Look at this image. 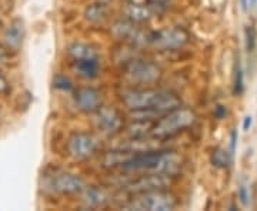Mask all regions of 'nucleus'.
I'll use <instances>...</instances> for the list:
<instances>
[{
  "mask_svg": "<svg viewBox=\"0 0 257 211\" xmlns=\"http://www.w3.org/2000/svg\"><path fill=\"white\" fill-rule=\"evenodd\" d=\"M25 25H23V20L22 19H13L10 22V25L5 30V35H3V42H5V46L8 47V50H13V52H18L19 49L23 45V40H25Z\"/></svg>",
  "mask_w": 257,
  "mask_h": 211,
  "instance_id": "nucleus-13",
  "label": "nucleus"
},
{
  "mask_svg": "<svg viewBox=\"0 0 257 211\" xmlns=\"http://www.w3.org/2000/svg\"><path fill=\"white\" fill-rule=\"evenodd\" d=\"M53 86L59 90H64V92H70L73 89V83L70 82L67 77L64 76H56L53 80Z\"/></svg>",
  "mask_w": 257,
  "mask_h": 211,
  "instance_id": "nucleus-23",
  "label": "nucleus"
},
{
  "mask_svg": "<svg viewBox=\"0 0 257 211\" xmlns=\"http://www.w3.org/2000/svg\"><path fill=\"white\" fill-rule=\"evenodd\" d=\"M248 5H250L251 8H254L257 5V0H248Z\"/></svg>",
  "mask_w": 257,
  "mask_h": 211,
  "instance_id": "nucleus-30",
  "label": "nucleus"
},
{
  "mask_svg": "<svg viewBox=\"0 0 257 211\" xmlns=\"http://www.w3.org/2000/svg\"><path fill=\"white\" fill-rule=\"evenodd\" d=\"M189 35L187 32L180 28L163 29L147 33V45L155 47L159 52H169L177 50L187 45Z\"/></svg>",
  "mask_w": 257,
  "mask_h": 211,
  "instance_id": "nucleus-5",
  "label": "nucleus"
},
{
  "mask_svg": "<svg viewBox=\"0 0 257 211\" xmlns=\"http://www.w3.org/2000/svg\"><path fill=\"white\" fill-rule=\"evenodd\" d=\"M69 56L73 59L74 62L77 60H84V59H99L97 57V52L89 45L84 43H73L67 49Z\"/></svg>",
  "mask_w": 257,
  "mask_h": 211,
  "instance_id": "nucleus-18",
  "label": "nucleus"
},
{
  "mask_svg": "<svg viewBox=\"0 0 257 211\" xmlns=\"http://www.w3.org/2000/svg\"><path fill=\"white\" fill-rule=\"evenodd\" d=\"M0 28H2V20H0Z\"/></svg>",
  "mask_w": 257,
  "mask_h": 211,
  "instance_id": "nucleus-32",
  "label": "nucleus"
},
{
  "mask_svg": "<svg viewBox=\"0 0 257 211\" xmlns=\"http://www.w3.org/2000/svg\"><path fill=\"white\" fill-rule=\"evenodd\" d=\"M124 15H126V19L133 23H145V22H149L156 13H155V10H152L147 6H143V5L127 3V6L124 8Z\"/></svg>",
  "mask_w": 257,
  "mask_h": 211,
  "instance_id": "nucleus-14",
  "label": "nucleus"
},
{
  "mask_svg": "<svg viewBox=\"0 0 257 211\" xmlns=\"http://www.w3.org/2000/svg\"><path fill=\"white\" fill-rule=\"evenodd\" d=\"M240 3H241V8H243V10H247L248 0H240Z\"/></svg>",
  "mask_w": 257,
  "mask_h": 211,
  "instance_id": "nucleus-29",
  "label": "nucleus"
},
{
  "mask_svg": "<svg viewBox=\"0 0 257 211\" xmlns=\"http://www.w3.org/2000/svg\"><path fill=\"white\" fill-rule=\"evenodd\" d=\"M120 99L128 110L153 111L159 116L182 106L176 93L159 89H130L121 93Z\"/></svg>",
  "mask_w": 257,
  "mask_h": 211,
  "instance_id": "nucleus-2",
  "label": "nucleus"
},
{
  "mask_svg": "<svg viewBox=\"0 0 257 211\" xmlns=\"http://www.w3.org/2000/svg\"><path fill=\"white\" fill-rule=\"evenodd\" d=\"M244 39H246V49L251 52L256 47L257 42V32L254 26H246L244 29Z\"/></svg>",
  "mask_w": 257,
  "mask_h": 211,
  "instance_id": "nucleus-22",
  "label": "nucleus"
},
{
  "mask_svg": "<svg viewBox=\"0 0 257 211\" xmlns=\"http://www.w3.org/2000/svg\"><path fill=\"white\" fill-rule=\"evenodd\" d=\"M94 114V123L101 133L114 136L123 130V117L114 107L101 106Z\"/></svg>",
  "mask_w": 257,
  "mask_h": 211,
  "instance_id": "nucleus-10",
  "label": "nucleus"
},
{
  "mask_svg": "<svg viewBox=\"0 0 257 211\" xmlns=\"http://www.w3.org/2000/svg\"><path fill=\"white\" fill-rule=\"evenodd\" d=\"M8 90H9V82L5 74L0 73V94H5Z\"/></svg>",
  "mask_w": 257,
  "mask_h": 211,
  "instance_id": "nucleus-26",
  "label": "nucleus"
},
{
  "mask_svg": "<svg viewBox=\"0 0 257 211\" xmlns=\"http://www.w3.org/2000/svg\"><path fill=\"white\" fill-rule=\"evenodd\" d=\"M251 124H253V117L251 116H246L244 121H243V130L248 131V130L251 129Z\"/></svg>",
  "mask_w": 257,
  "mask_h": 211,
  "instance_id": "nucleus-28",
  "label": "nucleus"
},
{
  "mask_svg": "<svg viewBox=\"0 0 257 211\" xmlns=\"http://www.w3.org/2000/svg\"><path fill=\"white\" fill-rule=\"evenodd\" d=\"M233 92L234 94H241L244 92V80H243V70L240 62L237 60L236 63V69H234V83H233Z\"/></svg>",
  "mask_w": 257,
  "mask_h": 211,
  "instance_id": "nucleus-21",
  "label": "nucleus"
},
{
  "mask_svg": "<svg viewBox=\"0 0 257 211\" xmlns=\"http://www.w3.org/2000/svg\"><path fill=\"white\" fill-rule=\"evenodd\" d=\"M211 164L219 167V168H226L229 167L231 160H233V156L230 154L229 151H226L224 148H216L213 153H211Z\"/></svg>",
  "mask_w": 257,
  "mask_h": 211,
  "instance_id": "nucleus-19",
  "label": "nucleus"
},
{
  "mask_svg": "<svg viewBox=\"0 0 257 211\" xmlns=\"http://www.w3.org/2000/svg\"><path fill=\"white\" fill-rule=\"evenodd\" d=\"M237 138H239L237 130H233V131H231V136H230V154H231V156H234L236 146H237Z\"/></svg>",
  "mask_w": 257,
  "mask_h": 211,
  "instance_id": "nucleus-25",
  "label": "nucleus"
},
{
  "mask_svg": "<svg viewBox=\"0 0 257 211\" xmlns=\"http://www.w3.org/2000/svg\"><path fill=\"white\" fill-rule=\"evenodd\" d=\"M83 201L86 202L89 207H104L107 202L110 201L109 194L99 187H87L83 190Z\"/></svg>",
  "mask_w": 257,
  "mask_h": 211,
  "instance_id": "nucleus-15",
  "label": "nucleus"
},
{
  "mask_svg": "<svg viewBox=\"0 0 257 211\" xmlns=\"http://www.w3.org/2000/svg\"><path fill=\"white\" fill-rule=\"evenodd\" d=\"M182 158L175 151L165 150H146L132 153L120 164V170L126 173H157V174L173 175L180 170Z\"/></svg>",
  "mask_w": 257,
  "mask_h": 211,
  "instance_id": "nucleus-1",
  "label": "nucleus"
},
{
  "mask_svg": "<svg viewBox=\"0 0 257 211\" xmlns=\"http://www.w3.org/2000/svg\"><path fill=\"white\" fill-rule=\"evenodd\" d=\"M126 210L136 211H172L177 207V200L167 190H155L135 194L132 200L123 205Z\"/></svg>",
  "mask_w": 257,
  "mask_h": 211,
  "instance_id": "nucleus-4",
  "label": "nucleus"
},
{
  "mask_svg": "<svg viewBox=\"0 0 257 211\" xmlns=\"http://www.w3.org/2000/svg\"><path fill=\"white\" fill-rule=\"evenodd\" d=\"M99 138L90 133H73L67 140V153L74 160H87L99 150Z\"/></svg>",
  "mask_w": 257,
  "mask_h": 211,
  "instance_id": "nucleus-9",
  "label": "nucleus"
},
{
  "mask_svg": "<svg viewBox=\"0 0 257 211\" xmlns=\"http://www.w3.org/2000/svg\"><path fill=\"white\" fill-rule=\"evenodd\" d=\"M113 33L114 36H117L124 42H128L132 45H147V33L143 30L136 28V23L130 22V20H120L117 23H114L113 26Z\"/></svg>",
  "mask_w": 257,
  "mask_h": 211,
  "instance_id": "nucleus-12",
  "label": "nucleus"
},
{
  "mask_svg": "<svg viewBox=\"0 0 257 211\" xmlns=\"http://www.w3.org/2000/svg\"><path fill=\"white\" fill-rule=\"evenodd\" d=\"M99 2H104V3H107L109 0H99Z\"/></svg>",
  "mask_w": 257,
  "mask_h": 211,
  "instance_id": "nucleus-31",
  "label": "nucleus"
},
{
  "mask_svg": "<svg viewBox=\"0 0 257 211\" xmlns=\"http://www.w3.org/2000/svg\"><path fill=\"white\" fill-rule=\"evenodd\" d=\"M74 69L84 79H94L99 76V70H100L99 59L77 60V62H74Z\"/></svg>",
  "mask_w": 257,
  "mask_h": 211,
  "instance_id": "nucleus-17",
  "label": "nucleus"
},
{
  "mask_svg": "<svg viewBox=\"0 0 257 211\" xmlns=\"http://www.w3.org/2000/svg\"><path fill=\"white\" fill-rule=\"evenodd\" d=\"M194 120H196L194 111L180 106L175 110L162 114L159 120H155L152 130H150V137L155 138L157 141L173 137L180 131L190 127L194 123Z\"/></svg>",
  "mask_w": 257,
  "mask_h": 211,
  "instance_id": "nucleus-3",
  "label": "nucleus"
},
{
  "mask_svg": "<svg viewBox=\"0 0 257 211\" xmlns=\"http://www.w3.org/2000/svg\"><path fill=\"white\" fill-rule=\"evenodd\" d=\"M124 70L128 79L139 84H153L162 77V69L156 63L140 57L128 60Z\"/></svg>",
  "mask_w": 257,
  "mask_h": 211,
  "instance_id": "nucleus-8",
  "label": "nucleus"
},
{
  "mask_svg": "<svg viewBox=\"0 0 257 211\" xmlns=\"http://www.w3.org/2000/svg\"><path fill=\"white\" fill-rule=\"evenodd\" d=\"M172 184V175L157 174V173H140L128 183L123 185V191L135 195V194L155 191V190H167Z\"/></svg>",
  "mask_w": 257,
  "mask_h": 211,
  "instance_id": "nucleus-7",
  "label": "nucleus"
},
{
  "mask_svg": "<svg viewBox=\"0 0 257 211\" xmlns=\"http://www.w3.org/2000/svg\"><path fill=\"white\" fill-rule=\"evenodd\" d=\"M45 188L57 194H82L83 190L86 188V183L82 177L72 174V173H53V174L46 175L43 181Z\"/></svg>",
  "mask_w": 257,
  "mask_h": 211,
  "instance_id": "nucleus-6",
  "label": "nucleus"
},
{
  "mask_svg": "<svg viewBox=\"0 0 257 211\" xmlns=\"http://www.w3.org/2000/svg\"><path fill=\"white\" fill-rule=\"evenodd\" d=\"M170 0H128V3H135V5H143L147 6L152 10H155V13L160 12L162 9H165L166 6L169 5Z\"/></svg>",
  "mask_w": 257,
  "mask_h": 211,
  "instance_id": "nucleus-20",
  "label": "nucleus"
},
{
  "mask_svg": "<svg viewBox=\"0 0 257 211\" xmlns=\"http://www.w3.org/2000/svg\"><path fill=\"white\" fill-rule=\"evenodd\" d=\"M84 18L93 25H101L109 18V8L104 2L93 3L84 12Z\"/></svg>",
  "mask_w": 257,
  "mask_h": 211,
  "instance_id": "nucleus-16",
  "label": "nucleus"
},
{
  "mask_svg": "<svg viewBox=\"0 0 257 211\" xmlns=\"http://www.w3.org/2000/svg\"><path fill=\"white\" fill-rule=\"evenodd\" d=\"M226 113H227V110H226L224 106H217V107L214 109V116H216L217 119H223V117L226 116Z\"/></svg>",
  "mask_w": 257,
  "mask_h": 211,
  "instance_id": "nucleus-27",
  "label": "nucleus"
},
{
  "mask_svg": "<svg viewBox=\"0 0 257 211\" xmlns=\"http://www.w3.org/2000/svg\"><path fill=\"white\" fill-rule=\"evenodd\" d=\"M74 103L80 111L93 114L103 106V96L94 87H80L74 92Z\"/></svg>",
  "mask_w": 257,
  "mask_h": 211,
  "instance_id": "nucleus-11",
  "label": "nucleus"
},
{
  "mask_svg": "<svg viewBox=\"0 0 257 211\" xmlns=\"http://www.w3.org/2000/svg\"><path fill=\"white\" fill-rule=\"evenodd\" d=\"M239 198L240 202H241L244 207H248V205H250V191H248V188L246 185H240Z\"/></svg>",
  "mask_w": 257,
  "mask_h": 211,
  "instance_id": "nucleus-24",
  "label": "nucleus"
}]
</instances>
